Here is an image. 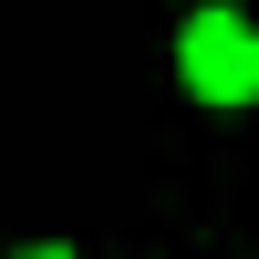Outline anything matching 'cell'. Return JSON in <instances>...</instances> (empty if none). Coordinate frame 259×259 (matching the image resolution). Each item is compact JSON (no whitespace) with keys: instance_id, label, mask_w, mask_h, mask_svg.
Here are the masks:
<instances>
[{"instance_id":"6da1fadb","label":"cell","mask_w":259,"mask_h":259,"mask_svg":"<svg viewBox=\"0 0 259 259\" xmlns=\"http://www.w3.org/2000/svg\"><path fill=\"white\" fill-rule=\"evenodd\" d=\"M177 73H187V94H207V104H249L259 94V31L239 11H197L187 41H177Z\"/></svg>"},{"instance_id":"7a4b0ae2","label":"cell","mask_w":259,"mask_h":259,"mask_svg":"<svg viewBox=\"0 0 259 259\" xmlns=\"http://www.w3.org/2000/svg\"><path fill=\"white\" fill-rule=\"evenodd\" d=\"M21 259H73V249H21Z\"/></svg>"}]
</instances>
